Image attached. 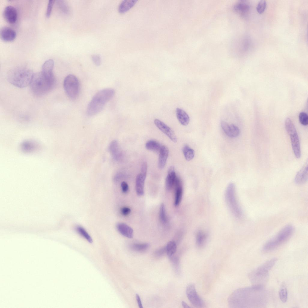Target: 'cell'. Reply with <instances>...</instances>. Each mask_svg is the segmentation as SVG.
Listing matches in <instances>:
<instances>
[{"mask_svg":"<svg viewBox=\"0 0 308 308\" xmlns=\"http://www.w3.org/2000/svg\"><path fill=\"white\" fill-rule=\"evenodd\" d=\"M268 300V294L262 285H253L234 291L228 299L230 308L260 307Z\"/></svg>","mask_w":308,"mask_h":308,"instance_id":"6da1fadb","label":"cell"},{"mask_svg":"<svg viewBox=\"0 0 308 308\" xmlns=\"http://www.w3.org/2000/svg\"><path fill=\"white\" fill-rule=\"evenodd\" d=\"M55 83L54 76L41 71L33 74L30 85L32 93L36 96H41L49 92L54 87Z\"/></svg>","mask_w":308,"mask_h":308,"instance_id":"7a4b0ae2","label":"cell"},{"mask_svg":"<svg viewBox=\"0 0 308 308\" xmlns=\"http://www.w3.org/2000/svg\"><path fill=\"white\" fill-rule=\"evenodd\" d=\"M115 93L114 89L109 88L103 89L97 92L88 105L87 115L92 116L100 112L106 103L113 97Z\"/></svg>","mask_w":308,"mask_h":308,"instance_id":"3957f363","label":"cell"},{"mask_svg":"<svg viewBox=\"0 0 308 308\" xmlns=\"http://www.w3.org/2000/svg\"><path fill=\"white\" fill-rule=\"evenodd\" d=\"M34 73L29 69L19 68L10 71L7 76L8 81L14 86L23 88L30 85Z\"/></svg>","mask_w":308,"mask_h":308,"instance_id":"277c9868","label":"cell"},{"mask_svg":"<svg viewBox=\"0 0 308 308\" xmlns=\"http://www.w3.org/2000/svg\"><path fill=\"white\" fill-rule=\"evenodd\" d=\"M276 258H272L251 272L249 275V279L253 285H262L267 279L269 271L276 263Z\"/></svg>","mask_w":308,"mask_h":308,"instance_id":"5b68a950","label":"cell"},{"mask_svg":"<svg viewBox=\"0 0 308 308\" xmlns=\"http://www.w3.org/2000/svg\"><path fill=\"white\" fill-rule=\"evenodd\" d=\"M294 230V227L292 225L286 226L276 236L265 243L262 248V251L266 252L276 249L290 238Z\"/></svg>","mask_w":308,"mask_h":308,"instance_id":"8992f818","label":"cell"},{"mask_svg":"<svg viewBox=\"0 0 308 308\" xmlns=\"http://www.w3.org/2000/svg\"><path fill=\"white\" fill-rule=\"evenodd\" d=\"M226 199L227 203L233 213L236 216L241 218L242 215L241 208L238 203L234 183H229L226 189Z\"/></svg>","mask_w":308,"mask_h":308,"instance_id":"52a82bcc","label":"cell"},{"mask_svg":"<svg viewBox=\"0 0 308 308\" xmlns=\"http://www.w3.org/2000/svg\"><path fill=\"white\" fill-rule=\"evenodd\" d=\"M285 126L286 130L290 137L292 146L295 157L300 158L301 151L299 140L295 126L293 122L289 118L285 121Z\"/></svg>","mask_w":308,"mask_h":308,"instance_id":"ba28073f","label":"cell"},{"mask_svg":"<svg viewBox=\"0 0 308 308\" xmlns=\"http://www.w3.org/2000/svg\"><path fill=\"white\" fill-rule=\"evenodd\" d=\"M79 82L74 75L69 74L65 78L63 88L67 96L71 99L75 100L78 97L79 91Z\"/></svg>","mask_w":308,"mask_h":308,"instance_id":"9c48e42d","label":"cell"},{"mask_svg":"<svg viewBox=\"0 0 308 308\" xmlns=\"http://www.w3.org/2000/svg\"><path fill=\"white\" fill-rule=\"evenodd\" d=\"M186 293L188 300L193 306L197 308L204 307V302L198 295L194 284H190L187 286Z\"/></svg>","mask_w":308,"mask_h":308,"instance_id":"30bf717a","label":"cell"},{"mask_svg":"<svg viewBox=\"0 0 308 308\" xmlns=\"http://www.w3.org/2000/svg\"><path fill=\"white\" fill-rule=\"evenodd\" d=\"M154 122L158 128L165 134L171 140L174 142H177V139L176 135L170 127L158 119H155Z\"/></svg>","mask_w":308,"mask_h":308,"instance_id":"8fae6325","label":"cell"},{"mask_svg":"<svg viewBox=\"0 0 308 308\" xmlns=\"http://www.w3.org/2000/svg\"><path fill=\"white\" fill-rule=\"evenodd\" d=\"M3 16L8 23L11 24L15 23L17 18L16 9L11 5L6 6L3 11Z\"/></svg>","mask_w":308,"mask_h":308,"instance_id":"7c38bea8","label":"cell"},{"mask_svg":"<svg viewBox=\"0 0 308 308\" xmlns=\"http://www.w3.org/2000/svg\"><path fill=\"white\" fill-rule=\"evenodd\" d=\"M221 125L224 133L229 137H236L239 135V129L235 125L232 124L229 125L226 122H224L222 123Z\"/></svg>","mask_w":308,"mask_h":308,"instance_id":"4fadbf2b","label":"cell"},{"mask_svg":"<svg viewBox=\"0 0 308 308\" xmlns=\"http://www.w3.org/2000/svg\"><path fill=\"white\" fill-rule=\"evenodd\" d=\"M0 35L2 40L6 42H10L15 39L16 37V33L12 28L5 26L1 29Z\"/></svg>","mask_w":308,"mask_h":308,"instance_id":"5bb4252c","label":"cell"},{"mask_svg":"<svg viewBox=\"0 0 308 308\" xmlns=\"http://www.w3.org/2000/svg\"><path fill=\"white\" fill-rule=\"evenodd\" d=\"M308 178V162H307L296 175L294 181L298 185H302L307 181Z\"/></svg>","mask_w":308,"mask_h":308,"instance_id":"9a60e30c","label":"cell"},{"mask_svg":"<svg viewBox=\"0 0 308 308\" xmlns=\"http://www.w3.org/2000/svg\"><path fill=\"white\" fill-rule=\"evenodd\" d=\"M146 174L141 172L137 176L136 180V190L137 194L141 196L144 194V187Z\"/></svg>","mask_w":308,"mask_h":308,"instance_id":"2e32d148","label":"cell"},{"mask_svg":"<svg viewBox=\"0 0 308 308\" xmlns=\"http://www.w3.org/2000/svg\"><path fill=\"white\" fill-rule=\"evenodd\" d=\"M175 186L174 205L177 206L180 203L182 196L183 188L181 181L179 177H177L174 184Z\"/></svg>","mask_w":308,"mask_h":308,"instance_id":"e0dca14e","label":"cell"},{"mask_svg":"<svg viewBox=\"0 0 308 308\" xmlns=\"http://www.w3.org/2000/svg\"><path fill=\"white\" fill-rule=\"evenodd\" d=\"M174 166H171L168 169V175L166 179L165 186L166 189L169 190L174 184L176 177Z\"/></svg>","mask_w":308,"mask_h":308,"instance_id":"ac0fdd59","label":"cell"},{"mask_svg":"<svg viewBox=\"0 0 308 308\" xmlns=\"http://www.w3.org/2000/svg\"><path fill=\"white\" fill-rule=\"evenodd\" d=\"M169 153L168 148L162 146L159 152L158 165L160 169H163L165 165Z\"/></svg>","mask_w":308,"mask_h":308,"instance_id":"d6986e66","label":"cell"},{"mask_svg":"<svg viewBox=\"0 0 308 308\" xmlns=\"http://www.w3.org/2000/svg\"><path fill=\"white\" fill-rule=\"evenodd\" d=\"M117 228L119 233L123 236L129 238L133 237V229L125 223H118L117 225Z\"/></svg>","mask_w":308,"mask_h":308,"instance_id":"ffe728a7","label":"cell"},{"mask_svg":"<svg viewBox=\"0 0 308 308\" xmlns=\"http://www.w3.org/2000/svg\"><path fill=\"white\" fill-rule=\"evenodd\" d=\"M137 0H125L120 4L118 11L121 14H124L132 8L136 3Z\"/></svg>","mask_w":308,"mask_h":308,"instance_id":"44dd1931","label":"cell"},{"mask_svg":"<svg viewBox=\"0 0 308 308\" xmlns=\"http://www.w3.org/2000/svg\"><path fill=\"white\" fill-rule=\"evenodd\" d=\"M176 112L179 122L182 125H187L189 121V118L187 114L184 111L178 108L176 109Z\"/></svg>","mask_w":308,"mask_h":308,"instance_id":"7402d4cb","label":"cell"},{"mask_svg":"<svg viewBox=\"0 0 308 308\" xmlns=\"http://www.w3.org/2000/svg\"><path fill=\"white\" fill-rule=\"evenodd\" d=\"M235 10L243 16H246L248 13L250 6L249 4L244 1H242L236 5Z\"/></svg>","mask_w":308,"mask_h":308,"instance_id":"603a6c76","label":"cell"},{"mask_svg":"<svg viewBox=\"0 0 308 308\" xmlns=\"http://www.w3.org/2000/svg\"><path fill=\"white\" fill-rule=\"evenodd\" d=\"M162 146L158 142L153 140H149L145 145L146 148L156 152H160Z\"/></svg>","mask_w":308,"mask_h":308,"instance_id":"cb8c5ba5","label":"cell"},{"mask_svg":"<svg viewBox=\"0 0 308 308\" xmlns=\"http://www.w3.org/2000/svg\"><path fill=\"white\" fill-rule=\"evenodd\" d=\"M183 151L186 159L187 161L192 160L194 157V150L188 145H185L183 148Z\"/></svg>","mask_w":308,"mask_h":308,"instance_id":"d4e9b609","label":"cell"},{"mask_svg":"<svg viewBox=\"0 0 308 308\" xmlns=\"http://www.w3.org/2000/svg\"><path fill=\"white\" fill-rule=\"evenodd\" d=\"M207 237L206 234L202 231L198 232L196 237V244L199 247H202L205 244L206 241Z\"/></svg>","mask_w":308,"mask_h":308,"instance_id":"484cf974","label":"cell"},{"mask_svg":"<svg viewBox=\"0 0 308 308\" xmlns=\"http://www.w3.org/2000/svg\"><path fill=\"white\" fill-rule=\"evenodd\" d=\"M165 248L168 255L171 257L176 252L177 245L174 242L170 241L168 243Z\"/></svg>","mask_w":308,"mask_h":308,"instance_id":"4316f807","label":"cell"},{"mask_svg":"<svg viewBox=\"0 0 308 308\" xmlns=\"http://www.w3.org/2000/svg\"><path fill=\"white\" fill-rule=\"evenodd\" d=\"M110 152L113 154L114 157L116 159H118L120 156V152L119 150L118 145L116 141L112 142L109 147Z\"/></svg>","mask_w":308,"mask_h":308,"instance_id":"83f0119b","label":"cell"},{"mask_svg":"<svg viewBox=\"0 0 308 308\" xmlns=\"http://www.w3.org/2000/svg\"><path fill=\"white\" fill-rule=\"evenodd\" d=\"M279 296L281 300L283 303H285L288 299V291L285 284L282 285L279 291Z\"/></svg>","mask_w":308,"mask_h":308,"instance_id":"f1b7e54d","label":"cell"},{"mask_svg":"<svg viewBox=\"0 0 308 308\" xmlns=\"http://www.w3.org/2000/svg\"><path fill=\"white\" fill-rule=\"evenodd\" d=\"M76 229L78 233L86 239L89 243L92 242L93 241L91 237L83 227L78 226L76 227Z\"/></svg>","mask_w":308,"mask_h":308,"instance_id":"f546056e","label":"cell"},{"mask_svg":"<svg viewBox=\"0 0 308 308\" xmlns=\"http://www.w3.org/2000/svg\"><path fill=\"white\" fill-rule=\"evenodd\" d=\"M149 247V244L147 243L142 244H134L131 246V248L133 250L138 251H143L146 250Z\"/></svg>","mask_w":308,"mask_h":308,"instance_id":"4dcf8cb0","label":"cell"},{"mask_svg":"<svg viewBox=\"0 0 308 308\" xmlns=\"http://www.w3.org/2000/svg\"><path fill=\"white\" fill-rule=\"evenodd\" d=\"M160 218L162 221L163 223H166L167 221L165 207L164 204L162 203L160 205Z\"/></svg>","mask_w":308,"mask_h":308,"instance_id":"1f68e13d","label":"cell"},{"mask_svg":"<svg viewBox=\"0 0 308 308\" xmlns=\"http://www.w3.org/2000/svg\"><path fill=\"white\" fill-rule=\"evenodd\" d=\"M300 123L303 125L306 126L308 124V116L307 114L303 112L300 113L299 116Z\"/></svg>","mask_w":308,"mask_h":308,"instance_id":"d6a6232c","label":"cell"},{"mask_svg":"<svg viewBox=\"0 0 308 308\" xmlns=\"http://www.w3.org/2000/svg\"><path fill=\"white\" fill-rule=\"evenodd\" d=\"M266 1L261 0L258 3L256 8L257 12L261 14L263 12L266 8Z\"/></svg>","mask_w":308,"mask_h":308,"instance_id":"836d02e7","label":"cell"},{"mask_svg":"<svg viewBox=\"0 0 308 308\" xmlns=\"http://www.w3.org/2000/svg\"><path fill=\"white\" fill-rule=\"evenodd\" d=\"M54 3V1L53 0H50L48 2L46 14V16L48 18L51 15Z\"/></svg>","mask_w":308,"mask_h":308,"instance_id":"e575fe53","label":"cell"},{"mask_svg":"<svg viewBox=\"0 0 308 308\" xmlns=\"http://www.w3.org/2000/svg\"><path fill=\"white\" fill-rule=\"evenodd\" d=\"M92 60L94 64L97 66H98L101 63V58L100 56L98 54H94L91 56Z\"/></svg>","mask_w":308,"mask_h":308,"instance_id":"d590c367","label":"cell"},{"mask_svg":"<svg viewBox=\"0 0 308 308\" xmlns=\"http://www.w3.org/2000/svg\"><path fill=\"white\" fill-rule=\"evenodd\" d=\"M131 211L130 209L127 207H123L121 209V213L124 216H127L130 213Z\"/></svg>","mask_w":308,"mask_h":308,"instance_id":"8d00e7d4","label":"cell"},{"mask_svg":"<svg viewBox=\"0 0 308 308\" xmlns=\"http://www.w3.org/2000/svg\"><path fill=\"white\" fill-rule=\"evenodd\" d=\"M121 187L122 192L123 193H126L128 189V184L125 182L123 181L121 183Z\"/></svg>","mask_w":308,"mask_h":308,"instance_id":"74e56055","label":"cell"},{"mask_svg":"<svg viewBox=\"0 0 308 308\" xmlns=\"http://www.w3.org/2000/svg\"><path fill=\"white\" fill-rule=\"evenodd\" d=\"M136 299L139 307L140 308H143V306L140 297L139 295L137 294H136Z\"/></svg>","mask_w":308,"mask_h":308,"instance_id":"f35d334b","label":"cell"},{"mask_svg":"<svg viewBox=\"0 0 308 308\" xmlns=\"http://www.w3.org/2000/svg\"><path fill=\"white\" fill-rule=\"evenodd\" d=\"M165 251H166L165 248L161 249L160 250L157 251L156 253V254L158 256L161 255L164 253V252Z\"/></svg>","mask_w":308,"mask_h":308,"instance_id":"ab89813d","label":"cell"},{"mask_svg":"<svg viewBox=\"0 0 308 308\" xmlns=\"http://www.w3.org/2000/svg\"><path fill=\"white\" fill-rule=\"evenodd\" d=\"M182 305L183 308H189L190 307L186 302L183 301L182 302Z\"/></svg>","mask_w":308,"mask_h":308,"instance_id":"60d3db41","label":"cell"}]
</instances>
